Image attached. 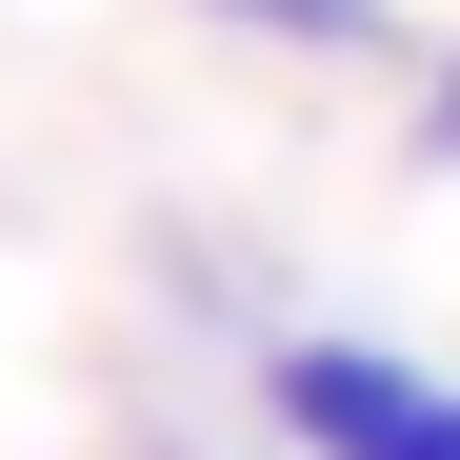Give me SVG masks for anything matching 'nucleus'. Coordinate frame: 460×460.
<instances>
[{"instance_id": "obj_1", "label": "nucleus", "mask_w": 460, "mask_h": 460, "mask_svg": "<svg viewBox=\"0 0 460 460\" xmlns=\"http://www.w3.org/2000/svg\"><path fill=\"white\" fill-rule=\"evenodd\" d=\"M261 380V440L280 460H460V380L420 341H360V321H261L241 341Z\"/></svg>"}, {"instance_id": "obj_2", "label": "nucleus", "mask_w": 460, "mask_h": 460, "mask_svg": "<svg viewBox=\"0 0 460 460\" xmlns=\"http://www.w3.org/2000/svg\"><path fill=\"white\" fill-rule=\"evenodd\" d=\"M200 21H241V40H280V60H360L380 0H200Z\"/></svg>"}, {"instance_id": "obj_3", "label": "nucleus", "mask_w": 460, "mask_h": 460, "mask_svg": "<svg viewBox=\"0 0 460 460\" xmlns=\"http://www.w3.org/2000/svg\"><path fill=\"white\" fill-rule=\"evenodd\" d=\"M401 161H420V181H460V40L420 60V120H401Z\"/></svg>"}, {"instance_id": "obj_4", "label": "nucleus", "mask_w": 460, "mask_h": 460, "mask_svg": "<svg viewBox=\"0 0 460 460\" xmlns=\"http://www.w3.org/2000/svg\"><path fill=\"white\" fill-rule=\"evenodd\" d=\"M161 460H241V440H161Z\"/></svg>"}]
</instances>
